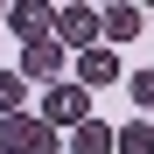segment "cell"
Instances as JSON below:
<instances>
[{
  "label": "cell",
  "instance_id": "3957f363",
  "mask_svg": "<svg viewBox=\"0 0 154 154\" xmlns=\"http://www.w3.org/2000/svg\"><path fill=\"white\" fill-rule=\"evenodd\" d=\"M63 56H70V49L56 35H49V42H28V49H21V84H35V77H42V84H63Z\"/></svg>",
  "mask_w": 154,
  "mask_h": 154
},
{
  "label": "cell",
  "instance_id": "8fae6325",
  "mask_svg": "<svg viewBox=\"0 0 154 154\" xmlns=\"http://www.w3.org/2000/svg\"><path fill=\"white\" fill-rule=\"evenodd\" d=\"M126 91H133V105H140V119H147V112H154V70H133Z\"/></svg>",
  "mask_w": 154,
  "mask_h": 154
},
{
  "label": "cell",
  "instance_id": "277c9868",
  "mask_svg": "<svg viewBox=\"0 0 154 154\" xmlns=\"http://www.w3.org/2000/svg\"><path fill=\"white\" fill-rule=\"evenodd\" d=\"M56 42L63 49H98V7H56Z\"/></svg>",
  "mask_w": 154,
  "mask_h": 154
},
{
  "label": "cell",
  "instance_id": "ba28073f",
  "mask_svg": "<svg viewBox=\"0 0 154 154\" xmlns=\"http://www.w3.org/2000/svg\"><path fill=\"white\" fill-rule=\"evenodd\" d=\"M63 147H70V154H112V126L91 112V119H77V126H70V140H63Z\"/></svg>",
  "mask_w": 154,
  "mask_h": 154
},
{
  "label": "cell",
  "instance_id": "9c48e42d",
  "mask_svg": "<svg viewBox=\"0 0 154 154\" xmlns=\"http://www.w3.org/2000/svg\"><path fill=\"white\" fill-rule=\"evenodd\" d=\"M112 154H154V126H147V119L112 126Z\"/></svg>",
  "mask_w": 154,
  "mask_h": 154
},
{
  "label": "cell",
  "instance_id": "7a4b0ae2",
  "mask_svg": "<svg viewBox=\"0 0 154 154\" xmlns=\"http://www.w3.org/2000/svg\"><path fill=\"white\" fill-rule=\"evenodd\" d=\"M35 119H42V126H63V133H70L77 119H91V91H84V84H49Z\"/></svg>",
  "mask_w": 154,
  "mask_h": 154
},
{
  "label": "cell",
  "instance_id": "6da1fadb",
  "mask_svg": "<svg viewBox=\"0 0 154 154\" xmlns=\"http://www.w3.org/2000/svg\"><path fill=\"white\" fill-rule=\"evenodd\" d=\"M56 126H42L35 112H7L0 119V154H56Z\"/></svg>",
  "mask_w": 154,
  "mask_h": 154
},
{
  "label": "cell",
  "instance_id": "52a82bcc",
  "mask_svg": "<svg viewBox=\"0 0 154 154\" xmlns=\"http://www.w3.org/2000/svg\"><path fill=\"white\" fill-rule=\"evenodd\" d=\"M140 21H147V14L133 7V0H112V7H98V35H105V49H112V42H133V35H140Z\"/></svg>",
  "mask_w": 154,
  "mask_h": 154
},
{
  "label": "cell",
  "instance_id": "30bf717a",
  "mask_svg": "<svg viewBox=\"0 0 154 154\" xmlns=\"http://www.w3.org/2000/svg\"><path fill=\"white\" fill-rule=\"evenodd\" d=\"M21 91H28V84H21V70H0V119L21 112Z\"/></svg>",
  "mask_w": 154,
  "mask_h": 154
},
{
  "label": "cell",
  "instance_id": "5b68a950",
  "mask_svg": "<svg viewBox=\"0 0 154 154\" xmlns=\"http://www.w3.org/2000/svg\"><path fill=\"white\" fill-rule=\"evenodd\" d=\"M70 84H84V91H105V84H119V49H84V56H77V77Z\"/></svg>",
  "mask_w": 154,
  "mask_h": 154
},
{
  "label": "cell",
  "instance_id": "8992f818",
  "mask_svg": "<svg viewBox=\"0 0 154 154\" xmlns=\"http://www.w3.org/2000/svg\"><path fill=\"white\" fill-rule=\"evenodd\" d=\"M7 28L21 35V49H28V42H49V35H56V7H28V0H14V7H7Z\"/></svg>",
  "mask_w": 154,
  "mask_h": 154
}]
</instances>
